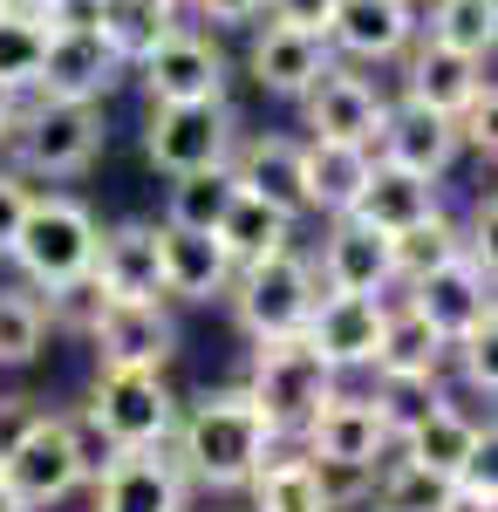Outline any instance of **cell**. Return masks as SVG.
I'll return each mask as SVG.
<instances>
[{
    "label": "cell",
    "mask_w": 498,
    "mask_h": 512,
    "mask_svg": "<svg viewBox=\"0 0 498 512\" xmlns=\"http://www.w3.org/2000/svg\"><path fill=\"white\" fill-rule=\"evenodd\" d=\"M369 376H437V383H444V342H437V328H430L417 308L389 301L383 342H376V362H369Z\"/></svg>",
    "instance_id": "obj_28"
},
{
    "label": "cell",
    "mask_w": 498,
    "mask_h": 512,
    "mask_svg": "<svg viewBox=\"0 0 498 512\" xmlns=\"http://www.w3.org/2000/svg\"><path fill=\"white\" fill-rule=\"evenodd\" d=\"M185 506H192V485L164 444L116 451L110 472L96 478V512H185Z\"/></svg>",
    "instance_id": "obj_20"
},
{
    "label": "cell",
    "mask_w": 498,
    "mask_h": 512,
    "mask_svg": "<svg viewBox=\"0 0 498 512\" xmlns=\"http://www.w3.org/2000/svg\"><path fill=\"white\" fill-rule=\"evenodd\" d=\"M239 390L260 410L273 444H301V431L321 417V403L342 390V376L314 355L307 335H287V342H253V362H246Z\"/></svg>",
    "instance_id": "obj_2"
},
{
    "label": "cell",
    "mask_w": 498,
    "mask_h": 512,
    "mask_svg": "<svg viewBox=\"0 0 498 512\" xmlns=\"http://www.w3.org/2000/svg\"><path fill=\"white\" fill-rule=\"evenodd\" d=\"M410 7H417V0H410Z\"/></svg>",
    "instance_id": "obj_49"
},
{
    "label": "cell",
    "mask_w": 498,
    "mask_h": 512,
    "mask_svg": "<svg viewBox=\"0 0 498 512\" xmlns=\"http://www.w3.org/2000/svg\"><path fill=\"white\" fill-rule=\"evenodd\" d=\"M321 41H328V55H348L362 69L403 62V48L417 41V7L410 0H335V21Z\"/></svg>",
    "instance_id": "obj_19"
},
{
    "label": "cell",
    "mask_w": 498,
    "mask_h": 512,
    "mask_svg": "<svg viewBox=\"0 0 498 512\" xmlns=\"http://www.w3.org/2000/svg\"><path fill=\"white\" fill-rule=\"evenodd\" d=\"M383 117H389V96L362 76V69H348V62H328L321 82L301 96V130L307 137H328V144H362V151H376Z\"/></svg>",
    "instance_id": "obj_13"
},
{
    "label": "cell",
    "mask_w": 498,
    "mask_h": 512,
    "mask_svg": "<svg viewBox=\"0 0 498 512\" xmlns=\"http://www.w3.org/2000/svg\"><path fill=\"white\" fill-rule=\"evenodd\" d=\"M35 417H41V403H35V396H21V390H0V458H7V451L21 444V431H28Z\"/></svg>",
    "instance_id": "obj_43"
},
{
    "label": "cell",
    "mask_w": 498,
    "mask_h": 512,
    "mask_svg": "<svg viewBox=\"0 0 498 512\" xmlns=\"http://www.w3.org/2000/svg\"><path fill=\"white\" fill-rule=\"evenodd\" d=\"M157 267H164V301H185V308L226 301L232 274H239L219 233H178V226H157Z\"/></svg>",
    "instance_id": "obj_23"
},
{
    "label": "cell",
    "mask_w": 498,
    "mask_h": 512,
    "mask_svg": "<svg viewBox=\"0 0 498 512\" xmlns=\"http://www.w3.org/2000/svg\"><path fill=\"white\" fill-rule=\"evenodd\" d=\"M355 512H369V506H355Z\"/></svg>",
    "instance_id": "obj_48"
},
{
    "label": "cell",
    "mask_w": 498,
    "mask_h": 512,
    "mask_svg": "<svg viewBox=\"0 0 498 512\" xmlns=\"http://www.w3.org/2000/svg\"><path fill=\"white\" fill-rule=\"evenodd\" d=\"M307 260H314L321 294H383V301L396 294V246L362 219H328L321 253H307Z\"/></svg>",
    "instance_id": "obj_15"
},
{
    "label": "cell",
    "mask_w": 498,
    "mask_h": 512,
    "mask_svg": "<svg viewBox=\"0 0 498 512\" xmlns=\"http://www.w3.org/2000/svg\"><path fill=\"white\" fill-rule=\"evenodd\" d=\"M246 512H328L321 485H314V465L294 444H273L267 465L246 478Z\"/></svg>",
    "instance_id": "obj_29"
},
{
    "label": "cell",
    "mask_w": 498,
    "mask_h": 512,
    "mask_svg": "<svg viewBox=\"0 0 498 512\" xmlns=\"http://www.w3.org/2000/svg\"><path fill=\"white\" fill-rule=\"evenodd\" d=\"M232 151H239L232 103H151V117H144V164L164 178L226 171Z\"/></svg>",
    "instance_id": "obj_7"
},
{
    "label": "cell",
    "mask_w": 498,
    "mask_h": 512,
    "mask_svg": "<svg viewBox=\"0 0 498 512\" xmlns=\"http://www.w3.org/2000/svg\"><path fill=\"white\" fill-rule=\"evenodd\" d=\"M0 478H7V492L21 499V512H48V506H62L69 492H82V472H76V451H69L62 410H41L35 424L21 431V444L0 458Z\"/></svg>",
    "instance_id": "obj_12"
},
{
    "label": "cell",
    "mask_w": 498,
    "mask_h": 512,
    "mask_svg": "<svg viewBox=\"0 0 498 512\" xmlns=\"http://www.w3.org/2000/svg\"><path fill=\"white\" fill-rule=\"evenodd\" d=\"M294 239V219H280L273 205H260V198H232L226 219H219V246L232 253V267H246V260H260V253H273V246H287Z\"/></svg>",
    "instance_id": "obj_35"
},
{
    "label": "cell",
    "mask_w": 498,
    "mask_h": 512,
    "mask_svg": "<svg viewBox=\"0 0 498 512\" xmlns=\"http://www.w3.org/2000/svg\"><path fill=\"white\" fill-rule=\"evenodd\" d=\"M96 233L103 219L69 192H35L28 198V219L7 246V260L21 267V287H35L41 301L62 294V287H82L89 280V260H96Z\"/></svg>",
    "instance_id": "obj_3"
},
{
    "label": "cell",
    "mask_w": 498,
    "mask_h": 512,
    "mask_svg": "<svg viewBox=\"0 0 498 512\" xmlns=\"http://www.w3.org/2000/svg\"><path fill=\"white\" fill-rule=\"evenodd\" d=\"M178 7H192L198 21H212V28H246L253 14H267V0H178Z\"/></svg>",
    "instance_id": "obj_44"
},
{
    "label": "cell",
    "mask_w": 498,
    "mask_h": 512,
    "mask_svg": "<svg viewBox=\"0 0 498 512\" xmlns=\"http://www.w3.org/2000/svg\"><path fill=\"white\" fill-rule=\"evenodd\" d=\"M396 451L423 465L444 485H492V417H471L464 403H430L410 431L396 437Z\"/></svg>",
    "instance_id": "obj_8"
},
{
    "label": "cell",
    "mask_w": 498,
    "mask_h": 512,
    "mask_svg": "<svg viewBox=\"0 0 498 512\" xmlns=\"http://www.w3.org/2000/svg\"><path fill=\"white\" fill-rule=\"evenodd\" d=\"M376 171V151L362 144H328V137H301V178H307V219H348L355 198Z\"/></svg>",
    "instance_id": "obj_26"
},
{
    "label": "cell",
    "mask_w": 498,
    "mask_h": 512,
    "mask_svg": "<svg viewBox=\"0 0 498 512\" xmlns=\"http://www.w3.org/2000/svg\"><path fill=\"white\" fill-rule=\"evenodd\" d=\"M301 458H314V465H348V472H376L389 451H396V437L383 431V417H376V403L355 390H335L328 403H321V417L301 431V444H294Z\"/></svg>",
    "instance_id": "obj_14"
},
{
    "label": "cell",
    "mask_w": 498,
    "mask_h": 512,
    "mask_svg": "<svg viewBox=\"0 0 498 512\" xmlns=\"http://www.w3.org/2000/svg\"><path fill=\"white\" fill-rule=\"evenodd\" d=\"M376 158L383 164H403V171H417V178H437L444 185V171L464 158L458 144V123L437 117V110H417V103H389L383 130H376Z\"/></svg>",
    "instance_id": "obj_25"
},
{
    "label": "cell",
    "mask_w": 498,
    "mask_h": 512,
    "mask_svg": "<svg viewBox=\"0 0 498 512\" xmlns=\"http://www.w3.org/2000/svg\"><path fill=\"white\" fill-rule=\"evenodd\" d=\"M430 41L458 48V55H478L492 62V41H498V0H430V21H417Z\"/></svg>",
    "instance_id": "obj_34"
},
{
    "label": "cell",
    "mask_w": 498,
    "mask_h": 512,
    "mask_svg": "<svg viewBox=\"0 0 498 512\" xmlns=\"http://www.w3.org/2000/svg\"><path fill=\"white\" fill-rule=\"evenodd\" d=\"M0 512H21V499L7 492V478H0Z\"/></svg>",
    "instance_id": "obj_47"
},
{
    "label": "cell",
    "mask_w": 498,
    "mask_h": 512,
    "mask_svg": "<svg viewBox=\"0 0 498 512\" xmlns=\"http://www.w3.org/2000/svg\"><path fill=\"white\" fill-rule=\"evenodd\" d=\"M239 198V178L226 171H192V178H171V192H164V226H178V233H219V219H226V205Z\"/></svg>",
    "instance_id": "obj_32"
},
{
    "label": "cell",
    "mask_w": 498,
    "mask_h": 512,
    "mask_svg": "<svg viewBox=\"0 0 498 512\" xmlns=\"http://www.w3.org/2000/svg\"><path fill=\"white\" fill-rule=\"evenodd\" d=\"M444 492H451L444 478H430L403 451H389L383 465H376V478H369V512H437Z\"/></svg>",
    "instance_id": "obj_36"
},
{
    "label": "cell",
    "mask_w": 498,
    "mask_h": 512,
    "mask_svg": "<svg viewBox=\"0 0 498 512\" xmlns=\"http://www.w3.org/2000/svg\"><path fill=\"white\" fill-rule=\"evenodd\" d=\"M267 14L280 28H307V35H328L335 21V0H267Z\"/></svg>",
    "instance_id": "obj_41"
},
{
    "label": "cell",
    "mask_w": 498,
    "mask_h": 512,
    "mask_svg": "<svg viewBox=\"0 0 498 512\" xmlns=\"http://www.w3.org/2000/svg\"><path fill=\"white\" fill-rule=\"evenodd\" d=\"M171 28H178V0H103V21H96V35L110 41L123 69H137Z\"/></svg>",
    "instance_id": "obj_30"
},
{
    "label": "cell",
    "mask_w": 498,
    "mask_h": 512,
    "mask_svg": "<svg viewBox=\"0 0 498 512\" xmlns=\"http://www.w3.org/2000/svg\"><path fill=\"white\" fill-rule=\"evenodd\" d=\"M232 178H239V192L273 205L280 219H307V178H301V137H287V130H253V137H239V151H232Z\"/></svg>",
    "instance_id": "obj_21"
},
{
    "label": "cell",
    "mask_w": 498,
    "mask_h": 512,
    "mask_svg": "<svg viewBox=\"0 0 498 512\" xmlns=\"http://www.w3.org/2000/svg\"><path fill=\"white\" fill-rule=\"evenodd\" d=\"M328 62H335V55H328V41H321V35L267 21V28L253 35V48H246V82H253L260 96H273V103H301L307 89L321 82Z\"/></svg>",
    "instance_id": "obj_22"
},
{
    "label": "cell",
    "mask_w": 498,
    "mask_h": 512,
    "mask_svg": "<svg viewBox=\"0 0 498 512\" xmlns=\"http://www.w3.org/2000/svg\"><path fill=\"white\" fill-rule=\"evenodd\" d=\"M130 76L144 82L151 103H226L232 69H226V48H219L212 35H198V28H171V35L157 41Z\"/></svg>",
    "instance_id": "obj_10"
},
{
    "label": "cell",
    "mask_w": 498,
    "mask_h": 512,
    "mask_svg": "<svg viewBox=\"0 0 498 512\" xmlns=\"http://www.w3.org/2000/svg\"><path fill=\"white\" fill-rule=\"evenodd\" d=\"M389 301H396V294H389ZM389 301H383V294H321L301 335L314 342V355H321L335 376L369 369V362H376V342H383Z\"/></svg>",
    "instance_id": "obj_17"
},
{
    "label": "cell",
    "mask_w": 498,
    "mask_h": 512,
    "mask_svg": "<svg viewBox=\"0 0 498 512\" xmlns=\"http://www.w3.org/2000/svg\"><path fill=\"white\" fill-rule=\"evenodd\" d=\"M389 246H396V287H410V280H423L430 267L458 260L471 239H464V226L451 219V212H437V219H423V226H410V233H396Z\"/></svg>",
    "instance_id": "obj_37"
},
{
    "label": "cell",
    "mask_w": 498,
    "mask_h": 512,
    "mask_svg": "<svg viewBox=\"0 0 498 512\" xmlns=\"http://www.w3.org/2000/svg\"><path fill=\"white\" fill-rule=\"evenodd\" d=\"M41 48H48V28L28 0H0V82L14 96H35L41 76Z\"/></svg>",
    "instance_id": "obj_33"
},
{
    "label": "cell",
    "mask_w": 498,
    "mask_h": 512,
    "mask_svg": "<svg viewBox=\"0 0 498 512\" xmlns=\"http://www.w3.org/2000/svg\"><path fill=\"white\" fill-rule=\"evenodd\" d=\"M82 335L103 369H171V355H178L171 301H96Z\"/></svg>",
    "instance_id": "obj_11"
},
{
    "label": "cell",
    "mask_w": 498,
    "mask_h": 512,
    "mask_svg": "<svg viewBox=\"0 0 498 512\" xmlns=\"http://www.w3.org/2000/svg\"><path fill=\"white\" fill-rule=\"evenodd\" d=\"M62 424H69V451H76V472H82V485H96V478L110 472V458H116V444L103 431H96V417L89 410H62Z\"/></svg>",
    "instance_id": "obj_39"
},
{
    "label": "cell",
    "mask_w": 498,
    "mask_h": 512,
    "mask_svg": "<svg viewBox=\"0 0 498 512\" xmlns=\"http://www.w3.org/2000/svg\"><path fill=\"white\" fill-rule=\"evenodd\" d=\"M48 335H55V321L35 287H21V280L0 287V369H35Z\"/></svg>",
    "instance_id": "obj_31"
},
{
    "label": "cell",
    "mask_w": 498,
    "mask_h": 512,
    "mask_svg": "<svg viewBox=\"0 0 498 512\" xmlns=\"http://www.w3.org/2000/svg\"><path fill=\"white\" fill-rule=\"evenodd\" d=\"M437 212H444L437 178H417V171H403V164L376 158V171H369V185H362V198H355L348 219H362V226H376L383 239H396V233H410V226H423V219H437Z\"/></svg>",
    "instance_id": "obj_27"
},
{
    "label": "cell",
    "mask_w": 498,
    "mask_h": 512,
    "mask_svg": "<svg viewBox=\"0 0 498 512\" xmlns=\"http://www.w3.org/2000/svg\"><path fill=\"white\" fill-rule=\"evenodd\" d=\"M369 403H376V417H383L389 437H403L410 424H417L430 403H444V390H437V376H376V390H369Z\"/></svg>",
    "instance_id": "obj_38"
},
{
    "label": "cell",
    "mask_w": 498,
    "mask_h": 512,
    "mask_svg": "<svg viewBox=\"0 0 498 512\" xmlns=\"http://www.w3.org/2000/svg\"><path fill=\"white\" fill-rule=\"evenodd\" d=\"M185 485H205V492H246V478L267 465L273 431L260 424V410L246 403V390H205L192 403H178V424H171V444Z\"/></svg>",
    "instance_id": "obj_1"
},
{
    "label": "cell",
    "mask_w": 498,
    "mask_h": 512,
    "mask_svg": "<svg viewBox=\"0 0 498 512\" xmlns=\"http://www.w3.org/2000/svg\"><path fill=\"white\" fill-rule=\"evenodd\" d=\"M7 151L21 178H82L103 158V103H55L35 96L7 130Z\"/></svg>",
    "instance_id": "obj_5"
},
{
    "label": "cell",
    "mask_w": 498,
    "mask_h": 512,
    "mask_svg": "<svg viewBox=\"0 0 498 512\" xmlns=\"http://www.w3.org/2000/svg\"><path fill=\"white\" fill-rule=\"evenodd\" d=\"M123 76H130V69L110 55L103 35H48L35 96H55V103H103Z\"/></svg>",
    "instance_id": "obj_24"
},
{
    "label": "cell",
    "mask_w": 498,
    "mask_h": 512,
    "mask_svg": "<svg viewBox=\"0 0 498 512\" xmlns=\"http://www.w3.org/2000/svg\"><path fill=\"white\" fill-rule=\"evenodd\" d=\"M82 410L96 417V431L116 451H151V444H171L178 390L164 383V369H103L96 362V383L82 396Z\"/></svg>",
    "instance_id": "obj_6"
},
{
    "label": "cell",
    "mask_w": 498,
    "mask_h": 512,
    "mask_svg": "<svg viewBox=\"0 0 498 512\" xmlns=\"http://www.w3.org/2000/svg\"><path fill=\"white\" fill-rule=\"evenodd\" d=\"M485 89H492V76H485L478 55H458V48H444V41H430V35L403 48V103L458 123Z\"/></svg>",
    "instance_id": "obj_16"
},
{
    "label": "cell",
    "mask_w": 498,
    "mask_h": 512,
    "mask_svg": "<svg viewBox=\"0 0 498 512\" xmlns=\"http://www.w3.org/2000/svg\"><path fill=\"white\" fill-rule=\"evenodd\" d=\"M28 198H35V185H28L14 164H0V260H7V246H14L21 219H28Z\"/></svg>",
    "instance_id": "obj_40"
},
{
    "label": "cell",
    "mask_w": 498,
    "mask_h": 512,
    "mask_svg": "<svg viewBox=\"0 0 498 512\" xmlns=\"http://www.w3.org/2000/svg\"><path fill=\"white\" fill-rule=\"evenodd\" d=\"M226 301H232V321H239L253 342H287V335L307 328L314 301H321V280H314V260L287 239V246H273V253L246 260V267L232 274Z\"/></svg>",
    "instance_id": "obj_4"
},
{
    "label": "cell",
    "mask_w": 498,
    "mask_h": 512,
    "mask_svg": "<svg viewBox=\"0 0 498 512\" xmlns=\"http://www.w3.org/2000/svg\"><path fill=\"white\" fill-rule=\"evenodd\" d=\"M21 103H28V96H14V89L0 82V151H7V130H14V117H21Z\"/></svg>",
    "instance_id": "obj_46"
},
{
    "label": "cell",
    "mask_w": 498,
    "mask_h": 512,
    "mask_svg": "<svg viewBox=\"0 0 498 512\" xmlns=\"http://www.w3.org/2000/svg\"><path fill=\"white\" fill-rule=\"evenodd\" d=\"M437 512H498V485H451Z\"/></svg>",
    "instance_id": "obj_45"
},
{
    "label": "cell",
    "mask_w": 498,
    "mask_h": 512,
    "mask_svg": "<svg viewBox=\"0 0 498 512\" xmlns=\"http://www.w3.org/2000/svg\"><path fill=\"white\" fill-rule=\"evenodd\" d=\"M89 287L103 301H164V267H157V219H116L96 233Z\"/></svg>",
    "instance_id": "obj_18"
},
{
    "label": "cell",
    "mask_w": 498,
    "mask_h": 512,
    "mask_svg": "<svg viewBox=\"0 0 498 512\" xmlns=\"http://www.w3.org/2000/svg\"><path fill=\"white\" fill-rule=\"evenodd\" d=\"M396 301L417 308V315L437 328V342L451 349V342H464V335L492 328V260L464 246L458 260H444V267H430L423 280H410Z\"/></svg>",
    "instance_id": "obj_9"
},
{
    "label": "cell",
    "mask_w": 498,
    "mask_h": 512,
    "mask_svg": "<svg viewBox=\"0 0 498 512\" xmlns=\"http://www.w3.org/2000/svg\"><path fill=\"white\" fill-rule=\"evenodd\" d=\"M458 144H464V151H478V158L492 164V151H498V137H492V89H485V96H478V103H471V110L458 117Z\"/></svg>",
    "instance_id": "obj_42"
}]
</instances>
